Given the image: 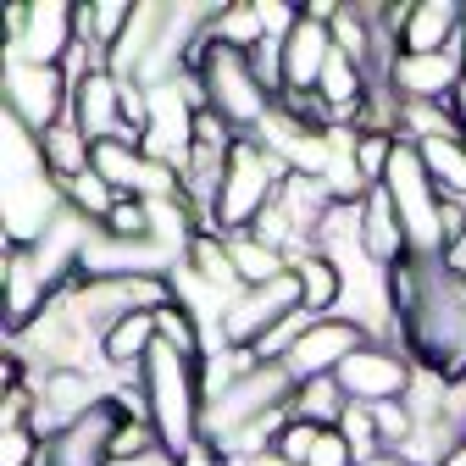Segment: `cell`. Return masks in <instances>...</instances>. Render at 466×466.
Masks as SVG:
<instances>
[{
  "label": "cell",
  "mask_w": 466,
  "mask_h": 466,
  "mask_svg": "<svg viewBox=\"0 0 466 466\" xmlns=\"http://www.w3.org/2000/svg\"><path fill=\"white\" fill-rule=\"evenodd\" d=\"M389 300L405 356L444 383L466 378V272H455L450 261L405 256L400 267H389Z\"/></svg>",
  "instance_id": "cell-1"
},
{
  "label": "cell",
  "mask_w": 466,
  "mask_h": 466,
  "mask_svg": "<svg viewBox=\"0 0 466 466\" xmlns=\"http://www.w3.org/2000/svg\"><path fill=\"white\" fill-rule=\"evenodd\" d=\"M139 411L156 428L161 450L195 461L206 450V389H200V356H184L172 344H156L139 372Z\"/></svg>",
  "instance_id": "cell-2"
},
{
  "label": "cell",
  "mask_w": 466,
  "mask_h": 466,
  "mask_svg": "<svg viewBox=\"0 0 466 466\" xmlns=\"http://www.w3.org/2000/svg\"><path fill=\"white\" fill-rule=\"evenodd\" d=\"M6 184H0V211H6V245H34L39 233L67 211V184L56 178L39 156V139L6 116Z\"/></svg>",
  "instance_id": "cell-3"
},
{
  "label": "cell",
  "mask_w": 466,
  "mask_h": 466,
  "mask_svg": "<svg viewBox=\"0 0 466 466\" xmlns=\"http://www.w3.org/2000/svg\"><path fill=\"white\" fill-rule=\"evenodd\" d=\"M189 73L200 78V95H206V111L222 116V123L239 134V139H256L261 123L278 111V95L261 84L250 50H233V45H217L211 34L200 39Z\"/></svg>",
  "instance_id": "cell-4"
},
{
  "label": "cell",
  "mask_w": 466,
  "mask_h": 466,
  "mask_svg": "<svg viewBox=\"0 0 466 466\" xmlns=\"http://www.w3.org/2000/svg\"><path fill=\"white\" fill-rule=\"evenodd\" d=\"M283 184H289V167L261 139H239L228 156L222 184H217V200H211V233H222V239L250 233L267 217V206L278 200Z\"/></svg>",
  "instance_id": "cell-5"
},
{
  "label": "cell",
  "mask_w": 466,
  "mask_h": 466,
  "mask_svg": "<svg viewBox=\"0 0 466 466\" xmlns=\"http://www.w3.org/2000/svg\"><path fill=\"white\" fill-rule=\"evenodd\" d=\"M378 189L400 211L405 250H411L417 261H444V195L433 189V178H428V167H422V156H417L411 139L394 145V161H389Z\"/></svg>",
  "instance_id": "cell-6"
},
{
  "label": "cell",
  "mask_w": 466,
  "mask_h": 466,
  "mask_svg": "<svg viewBox=\"0 0 466 466\" xmlns=\"http://www.w3.org/2000/svg\"><path fill=\"white\" fill-rule=\"evenodd\" d=\"M6 28V56L17 62H39V67H62L78 50V6L73 0H34V6H6L0 17Z\"/></svg>",
  "instance_id": "cell-7"
},
{
  "label": "cell",
  "mask_w": 466,
  "mask_h": 466,
  "mask_svg": "<svg viewBox=\"0 0 466 466\" xmlns=\"http://www.w3.org/2000/svg\"><path fill=\"white\" fill-rule=\"evenodd\" d=\"M0 89H6V116H17L34 139L73 111V78H67V67H39V62L0 56Z\"/></svg>",
  "instance_id": "cell-8"
},
{
  "label": "cell",
  "mask_w": 466,
  "mask_h": 466,
  "mask_svg": "<svg viewBox=\"0 0 466 466\" xmlns=\"http://www.w3.org/2000/svg\"><path fill=\"white\" fill-rule=\"evenodd\" d=\"M300 306H306V295H300L295 267H289L283 278H272V283H261V289H239V295L228 300L222 322H217V350L222 344L228 350H256L289 311H300Z\"/></svg>",
  "instance_id": "cell-9"
},
{
  "label": "cell",
  "mask_w": 466,
  "mask_h": 466,
  "mask_svg": "<svg viewBox=\"0 0 466 466\" xmlns=\"http://www.w3.org/2000/svg\"><path fill=\"white\" fill-rule=\"evenodd\" d=\"M333 378H339V389L350 394V405H394V400L411 394V383H417V361L405 356V344L367 339V344H361Z\"/></svg>",
  "instance_id": "cell-10"
},
{
  "label": "cell",
  "mask_w": 466,
  "mask_h": 466,
  "mask_svg": "<svg viewBox=\"0 0 466 466\" xmlns=\"http://www.w3.org/2000/svg\"><path fill=\"white\" fill-rule=\"evenodd\" d=\"M172 300V278H78L73 283V306L89 322V333L100 339L106 328H116L134 311H156Z\"/></svg>",
  "instance_id": "cell-11"
},
{
  "label": "cell",
  "mask_w": 466,
  "mask_h": 466,
  "mask_svg": "<svg viewBox=\"0 0 466 466\" xmlns=\"http://www.w3.org/2000/svg\"><path fill=\"white\" fill-rule=\"evenodd\" d=\"M100 178L116 189V195H134V200H172V195H184V178H178V167H167L156 161L145 145H128V139H106L95 145V161H89Z\"/></svg>",
  "instance_id": "cell-12"
},
{
  "label": "cell",
  "mask_w": 466,
  "mask_h": 466,
  "mask_svg": "<svg viewBox=\"0 0 466 466\" xmlns=\"http://www.w3.org/2000/svg\"><path fill=\"white\" fill-rule=\"evenodd\" d=\"M466 73V45L433 50V56H394L389 62V89L400 106H455Z\"/></svg>",
  "instance_id": "cell-13"
},
{
  "label": "cell",
  "mask_w": 466,
  "mask_h": 466,
  "mask_svg": "<svg viewBox=\"0 0 466 466\" xmlns=\"http://www.w3.org/2000/svg\"><path fill=\"white\" fill-rule=\"evenodd\" d=\"M116 389H100V378L89 367H56V372H39V389H34V428L50 439L73 428L78 417H89L95 405H106Z\"/></svg>",
  "instance_id": "cell-14"
},
{
  "label": "cell",
  "mask_w": 466,
  "mask_h": 466,
  "mask_svg": "<svg viewBox=\"0 0 466 466\" xmlns=\"http://www.w3.org/2000/svg\"><path fill=\"white\" fill-rule=\"evenodd\" d=\"M123 417H128V394H111L106 405H95V411L78 417L73 428L50 433L39 466H116L111 461V439H116V422Z\"/></svg>",
  "instance_id": "cell-15"
},
{
  "label": "cell",
  "mask_w": 466,
  "mask_h": 466,
  "mask_svg": "<svg viewBox=\"0 0 466 466\" xmlns=\"http://www.w3.org/2000/svg\"><path fill=\"white\" fill-rule=\"evenodd\" d=\"M367 339H372V333H367L361 322H350V317H317V322L295 339V350L283 356V367H289V378H295V383L333 378Z\"/></svg>",
  "instance_id": "cell-16"
},
{
  "label": "cell",
  "mask_w": 466,
  "mask_h": 466,
  "mask_svg": "<svg viewBox=\"0 0 466 466\" xmlns=\"http://www.w3.org/2000/svg\"><path fill=\"white\" fill-rule=\"evenodd\" d=\"M73 123L89 134V145L106 139H128V116H123V78H116L106 62L89 67L84 78H73ZM134 145V139H128Z\"/></svg>",
  "instance_id": "cell-17"
},
{
  "label": "cell",
  "mask_w": 466,
  "mask_h": 466,
  "mask_svg": "<svg viewBox=\"0 0 466 466\" xmlns=\"http://www.w3.org/2000/svg\"><path fill=\"white\" fill-rule=\"evenodd\" d=\"M328 62H333V28L322 17L300 12V23L289 28V39H283V95L278 100H306V95H317Z\"/></svg>",
  "instance_id": "cell-18"
},
{
  "label": "cell",
  "mask_w": 466,
  "mask_h": 466,
  "mask_svg": "<svg viewBox=\"0 0 466 466\" xmlns=\"http://www.w3.org/2000/svg\"><path fill=\"white\" fill-rule=\"evenodd\" d=\"M461 34H466V6L461 0H417V6H405L400 50L405 56H433V50L461 45Z\"/></svg>",
  "instance_id": "cell-19"
},
{
  "label": "cell",
  "mask_w": 466,
  "mask_h": 466,
  "mask_svg": "<svg viewBox=\"0 0 466 466\" xmlns=\"http://www.w3.org/2000/svg\"><path fill=\"white\" fill-rule=\"evenodd\" d=\"M278 455L295 461V466H356V450L344 444L339 428H317V422H300V417H289V428L278 439Z\"/></svg>",
  "instance_id": "cell-20"
},
{
  "label": "cell",
  "mask_w": 466,
  "mask_h": 466,
  "mask_svg": "<svg viewBox=\"0 0 466 466\" xmlns=\"http://www.w3.org/2000/svg\"><path fill=\"white\" fill-rule=\"evenodd\" d=\"M361 250L378 261V267H400L405 256V228H400V211H394V200L383 195V189H372L367 200H361Z\"/></svg>",
  "instance_id": "cell-21"
},
{
  "label": "cell",
  "mask_w": 466,
  "mask_h": 466,
  "mask_svg": "<svg viewBox=\"0 0 466 466\" xmlns=\"http://www.w3.org/2000/svg\"><path fill=\"white\" fill-rule=\"evenodd\" d=\"M178 272H184L189 283L211 289V295H222V300L239 295V272H233V256H228V239H222V233H195Z\"/></svg>",
  "instance_id": "cell-22"
},
{
  "label": "cell",
  "mask_w": 466,
  "mask_h": 466,
  "mask_svg": "<svg viewBox=\"0 0 466 466\" xmlns=\"http://www.w3.org/2000/svg\"><path fill=\"white\" fill-rule=\"evenodd\" d=\"M39 156H45V167H50L62 184H73V178H84V172H89L95 145H89V134L73 123V111H67L56 128H45V134H39Z\"/></svg>",
  "instance_id": "cell-23"
},
{
  "label": "cell",
  "mask_w": 466,
  "mask_h": 466,
  "mask_svg": "<svg viewBox=\"0 0 466 466\" xmlns=\"http://www.w3.org/2000/svg\"><path fill=\"white\" fill-rule=\"evenodd\" d=\"M295 278H300V295H306V311L311 317H333L339 311V300H344V272H339L333 256H322V250L300 256L295 261Z\"/></svg>",
  "instance_id": "cell-24"
},
{
  "label": "cell",
  "mask_w": 466,
  "mask_h": 466,
  "mask_svg": "<svg viewBox=\"0 0 466 466\" xmlns=\"http://www.w3.org/2000/svg\"><path fill=\"white\" fill-rule=\"evenodd\" d=\"M417 156L444 200H466V134L461 139H422Z\"/></svg>",
  "instance_id": "cell-25"
},
{
  "label": "cell",
  "mask_w": 466,
  "mask_h": 466,
  "mask_svg": "<svg viewBox=\"0 0 466 466\" xmlns=\"http://www.w3.org/2000/svg\"><path fill=\"white\" fill-rule=\"evenodd\" d=\"M228 256H233V272H239V289H261V283H272V278L289 272V256L272 250L267 239H256V233H233Z\"/></svg>",
  "instance_id": "cell-26"
},
{
  "label": "cell",
  "mask_w": 466,
  "mask_h": 466,
  "mask_svg": "<svg viewBox=\"0 0 466 466\" xmlns=\"http://www.w3.org/2000/svg\"><path fill=\"white\" fill-rule=\"evenodd\" d=\"M350 411V394L339 389V378H311L295 389V417L300 422H317V428H339Z\"/></svg>",
  "instance_id": "cell-27"
},
{
  "label": "cell",
  "mask_w": 466,
  "mask_h": 466,
  "mask_svg": "<svg viewBox=\"0 0 466 466\" xmlns=\"http://www.w3.org/2000/svg\"><path fill=\"white\" fill-rule=\"evenodd\" d=\"M217 45H233V50H256L267 34H261V17H256V0L250 6H217L211 28H206Z\"/></svg>",
  "instance_id": "cell-28"
},
{
  "label": "cell",
  "mask_w": 466,
  "mask_h": 466,
  "mask_svg": "<svg viewBox=\"0 0 466 466\" xmlns=\"http://www.w3.org/2000/svg\"><path fill=\"white\" fill-rule=\"evenodd\" d=\"M116 200H123V195H116V189H111V184L100 178L95 167L84 172V178H73V184H67V206H73L78 217H89L95 228H100V222L111 217V206H116Z\"/></svg>",
  "instance_id": "cell-29"
},
{
  "label": "cell",
  "mask_w": 466,
  "mask_h": 466,
  "mask_svg": "<svg viewBox=\"0 0 466 466\" xmlns=\"http://www.w3.org/2000/svg\"><path fill=\"white\" fill-rule=\"evenodd\" d=\"M394 145H400V134H383V128H356V167L367 172V184H372V189L383 184V172H389V161H394Z\"/></svg>",
  "instance_id": "cell-30"
},
{
  "label": "cell",
  "mask_w": 466,
  "mask_h": 466,
  "mask_svg": "<svg viewBox=\"0 0 466 466\" xmlns=\"http://www.w3.org/2000/svg\"><path fill=\"white\" fill-rule=\"evenodd\" d=\"M100 233H111V239H150V200L123 195L111 206V217L100 222Z\"/></svg>",
  "instance_id": "cell-31"
},
{
  "label": "cell",
  "mask_w": 466,
  "mask_h": 466,
  "mask_svg": "<svg viewBox=\"0 0 466 466\" xmlns=\"http://www.w3.org/2000/svg\"><path fill=\"white\" fill-rule=\"evenodd\" d=\"M39 455H45V433L34 422L0 428V466H39Z\"/></svg>",
  "instance_id": "cell-32"
},
{
  "label": "cell",
  "mask_w": 466,
  "mask_h": 466,
  "mask_svg": "<svg viewBox=\"0 0 466 466\" xmlns=\"http://www.w3.org/2000/svg\"><path fill=\"white\" fill-rule=\"evenodd\" d=\"M256 17H261L267 39H289V28L300 23V6H289V0H256Z\"/></svg>",
  "instance_id": "cell-33"
},
{
  "label": "cell",
  "mask_w": 466,
  "mask_h": 466,
  "mask_svg": "<svg viewBox=\"0 0 466 466\" xmlns=\"http://www.w3.org/2000/svg\"><path fill=\"white\" fill-rule=\"evenodd\" d=\"M439 466H466V439H461V444H455V450H450V455H444Z\"/></svg>",
  "instance_id": "cell-34"
}]
</instances>
